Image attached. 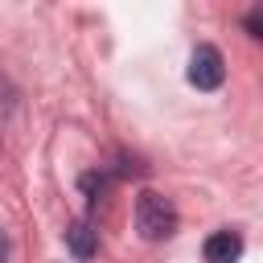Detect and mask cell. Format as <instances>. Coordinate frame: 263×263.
Instances as JSON below:
<instances>
[{"label":"cell","instance_id":"obj_1","mask_svg":"<svg viewBox=\"0 0 263 263\" xmlns=\"http://www.w3.org/2000/svg\"><path fill=\"white\" fill-rule=\"evenodd\" d=\"M136 230H140V238H148V242L173 238V234H177V205H173L164 193L144 189V193L136 197Z\"/></svg>","mask_w":263,"mask_h":263},{"label":"cell","instance_id":"obj_2","mask_svg":"<svg viewBox=\"0 0 263 263\" xmlns=\"http://www.w3.org/2000/svg\"><path fill=\"white\" fill-rule=\"evenodd\" d=\"M222 78H226V62H222V53H218L214 45H197L193 58H189V82H193L197 90H218Z\"/></svg>","mask_w":263,"mask_h":263},{"label":"cell","instance_id":"obj_3","mask_svg":"<svg viewBox=\"0 0 263 263\" xmlns=\"http://www.w3.org/2000/svg\"><path fill=\"white\" fill-rule=\"evenodd\" d=\"M201 255H205V263H238V255H242V234H238V230H214V234L205 238Z\"/></svg>","mask_w":263,"mask_h":263},{"label":"cell","instance_id":"obj_4","mask_svg":"<svg viewBox=\"0 0 263 263\" xmlns=\"http://www.w3.org/2000/svg\"><path fill=\"white\" fill-rule=\"evenodd\" d=\"M66 247H70V255L74 259H95V251H99V230L90 226V222H74L70 230H66Z\"/></svg>","mask_w":263,"mask_h":263},{"label":"cell","instance_id":"obj_5","mask_svg":"<svg viewBox=\"0 0 263 263\" xmlns=\"http://www.w3.org/2000/svg\"><path fill=\"white\" fill-rule=\"evenodd\" d=\"M242 25H247V33H251L255 41H263V8H255V12H247V21H242Z\"/></svg>","mask_w":263,"mask_h":263},{"label":"cell","instance_id":"obj_6","mask_svg":"<svg viewBox=\"0 0 263 263\" xmlns=\"http://www.w3.org/2000/svg\"><path fill=\"white\" fill-rule=\"evenodd\" d=\"M4 259H8V234L0 230V263H4Z\"/></svg>","mask_w":263,"mask_h":263}]
</instances>
